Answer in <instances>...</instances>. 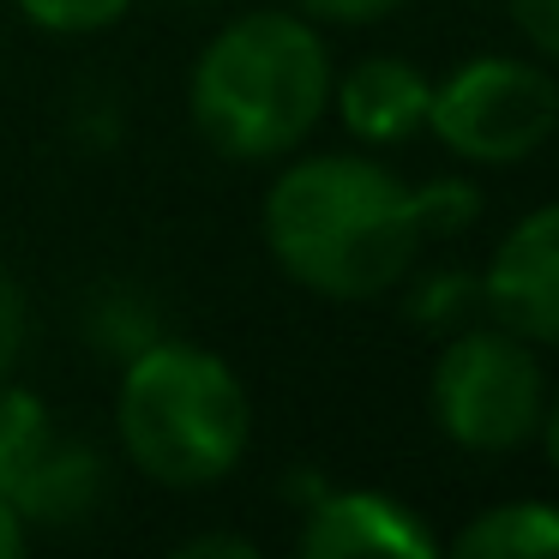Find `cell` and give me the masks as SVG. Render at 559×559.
I'll list each match as a JSON object with an SVG mask.
<instances>
[{
    "label": "cell",
    "instance_id": "e0dca14e",
    "mask_svg": "<svg viewBox=\"0 0 559 559\" xmlns=\"http://www.w3.org/2000/svg\"><path fill=\"white\" fill-rule=\"evenodd\" d=\"M175 559H259V542L247 535H187Z\"/></svg>",
    "mask_w": 559,
    "mask_h": 559
},
{
    "label": "cell",
    "instance_id": "5b68a950",
    "mask_svg": "<svg viewBox=\"0 0 559 559\" xmlns=\"http://www.w3.org/2000/svg\"><path fill=\"white\" fill-rule=\"evenodd\" d=\"M427 133L469 169L530 163L559 133V79L523 55H469L433 79Z\"/></svg>",
    "mask_w": 559,
    "mask_h": 559
},
{
    "label": "cell",
    "instance_id": "277c9868",
    "mask_svg": "<svg viewBox=\"0 0 559 559\" xmlns=\"http://www.w3.org/2000/svg\"><path fill=\"white\" fill-rule=\"evenodd\" d=\"M547 403L542 349L506 325H463L439 337L433 379H427V415L457 451L499 457L535 439Z\"/></svg>",
    "mask_w": 559,
    "mask_h": 559
},
{
    "label": "cell",
    "instance_id": "52a82bcc",
    "mask_svg": "<svg viewBox=\"0 0 559 559\" xmlns=\"http://www.w3.org/2000/svg\"><path fill=\"white\" fill-rule=\"evenodd\" d=\"M307 518L295 530V554L307 559H433L439 535L421 523V511H409L403 499L379 493V487H331L307 499Z\"/></svg>",
    "mask_w": 559,
    "mask_h": 559
},
{
    "label": "cell",
    "instance_id": "8992f818",
    "mask_svg": "<svg viewBox=\"0 0 559 559\" xmlns=\"http://www.w3.org/2000/svg\"><path fill=\"white\" fill-rule=\"evenodd\" d=\"M481 307L535 349H559V205H535L481 265Z\"/></svg>",
    "mask_w": 559,
    "mask_h": 559
},
{
    "label": "cell",
    "instance_id": "ffe728a7",
    "mask_svg": "<svg viewBox=\"0 0 559 559\" xmlns=\"http://www.w3.org/2000/svg\"><path fill=\"white\" fill-rule=\"evenodd\" d=\"M181 7H217V0H181Z\"/></svg>",
    "mask_w": 559,
    "mask_h": 559
},
{
    "label": "cell",
    "instance_id": "2e32d148",
    "mask_svg": "<svg viewBox=\"0 0 559 559\" xmlns=\"http://www.w3.org/2000/svg\"><path fill=\"white\" fill-rule=\"evenodd\" d=\"M397 7L403 0H295V13L313 19V25H379Z\"/></svg>",
    "mask_w": 559,
    "mask_h": 559
},
{
    "label": "cell",
    "instance_id": "ba28073f",
    "mask_svg": "<svg viewBox=\"0 0 559 559\" xmlns=\"http://www.w3.org/2000/svg\"><path fill=\"white\" fill-rule=\"evenodd\" d=\"M103 493H109V463H103V451L79 433L49 427V439L31 451L19 481L7 487V506L19 511L25 530H79V523L97 518Z\"/></svg>",
    "mask_w": 559,
    "mask_h": 559
},
{
    "label": "cell",
    "instance_id": "7c38bea8",
    "mask_svg": "<svg viewBox=\"0 0 559 559\" xmlns=\"http://www.w3.org/2000/svg\"><path fill=\"white\" fill-rule=\"evenodd\" d=\"M481 307V271H427L409 289V325L427 337H451V331L475 325Z\"/></svg>",
    "mask_w": 559,
    "mask_h": 559
},
{
    "label": "cell",
    "instance_id": "7a4b0ae2",
    "mask_svg": "<svg viewBox=\"0 0 559 559\" xmlns=\"http://www.w3.org/2000/svg\"><path fill=\"white\" fill-rule=\"evenodd\" d=\"M331 49L295 7H253L199 49L187 121L229 163H283L331 109Z\"/></svg>",
    "mask_w": 559,
    "mask_h": 559
},
{
    "label": "cell",
    "instance_id": "3957f363",
    "mask_svg": "<svg viewBox=\"0 0 559 559\" xmlns=\"http://www.w3.org/2000/svg\"><path fill=\"white\" fill-rule=\"evenodd\" d=\"M115 433L139 475L163 487H217L253 445V397L217 349L157 337L121 361Z\"/></svg>",
    "mask_w": 559,
    "mask_h": 559
},
{
    "label": "cell",
    "instance_id": "30bf717a",
    "mask_svg": "<svg viewBox=\"0 0 559 559\" xmlns=\"http://www.w3.org/2000/svg\"><path fill=\"white\" fill-rule=\"evenodd\" d=\"M451 554L463 559H559V506L554 499H499L475 511L457 535Z\"/></svg>",
    "mask_w": 559,
    "mask_h": 559
},
{
    "label": "cell",
    "instance_id": "6da1fadb",
    "mask_svg": "<svg viewBox=\"0 0 559 559\" xmlns=\"http://www.w3.org/2000/svg\"><path fill=\"white\" fill-rule=\"evenodd\" d=\"M481 217L475 181H427L409 187L373 157L319 151L283 163L265 187V247L283 277L325 301H379L415 271L421 247L463 235Z\"/></svg>",
    "mask_w": 559,
    "mask_h": 559
},
{
    "label": "cell",
    "instance_id": "9a60e30c",
    "mask_svg": "<svg viewBox=\"0 0 559 559\" xmlns=\"http://www.w3.org/2000/svg\"><path fill=\"white\" fill-rule=\"evenodd\" d=\"M506 13L542 61H559V0H506Z\"/></svg>",
    "mask_w": 559,
    "mask_h": 559
},
{
    "label": "cell",
    "instance_id": "9c48e42d",
    "mask_svg": "<svg viewBox=\"0 0 559 559\" xmlns=\"http://www.w3.org/2000/svg\"><path fill=\"white\" fill-rule=\"evenodd\" d=\"M427 103H433V73H421L403 55H367L349 73L331 79V109L349 127V139L385 151L409 145L415 133H427Z\"/></svg>",
    "mask_w": 559,
    "mask_h": 559
},
{
    "label": "cell",
    "instance_id": "d6986e66",
    "mask_svg": "<svg viewBox=\"0 0 559 559\" xmlns=\"http://www.w3.org/2000/svg\"><path fill=\"white\" fill-rule=\"evenodd\" d=\"M25 542H31V530L19 523V511L0 499V559H19V554H25Z\"/></svg>",
    "mask_w": 559,
    "mask_h": 559
},
{
    "label": "cell",
    "instance_id": "5bb4252c",
    "mask_svg": "<svg viewBox=\"0 0 559 559\" xmlns=\"http://www.w3.org/2000/svg\"><path fill=\"white\" fill-rule=\"evenodd\" d=\"M25 337H31V301L13 283V271L0 265V379L13 373V361L25 355Z\"/></svg>",
    "mask_w": 559,
    "mask_h": 559
},
{
    "label": "cell",
    "instance_id": "8fae6325",
    "mask_svg": "<svg viewBox=\"0 0 559 559\" xmlns=\"http://www.w3.org/2000/svg\"><path fill=\"white\" fill-rule=\"evenodd\" d=\"M85 337H91L97 355L133 361L139 349H151V343L163 337V313H157V301H151L145 289H133V283H109V289H97L91 307H85Z\"/></svg>",
    "mask_w": 559,
    "mask_h": 559
},
{
    "label": "cell",
    "instance_id": "ac0fdd59",
    "mask_svg": "<svg viewBox=\"0 0 559 559\" xmlns=\"http://www.w3.org/2000/svg\"><path fill=\"white\" fill-rule=\"evenodd\" d=\"M535 439H542L547 463H554V475H559V385H547V403H542V427H535Z\"/></svg>",
    "mask_w": 559,
    "mask_h": 559
},
{
    "label": "cell",
    "instance_id": "4fadbf2b",
    "mask_svg": "<svg viewBox=\"0 0 559 559\" xmlns=\"http://www.w3.org/2000/svg\"><path fill=\"white\" fill-rule=\"evenodd\" d=\"M139 0H19V13L49 37H97V31L121 25Z\"/></svg>",
    "mask_w": 559,
    "mask_h": 559
}]
</instances>
